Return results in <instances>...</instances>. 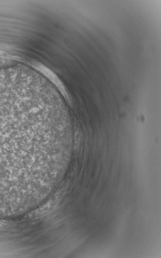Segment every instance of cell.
Listing matches in <instances>:
<instances>
[{"label": "cell", "instance_id": "cell-1", "mask_svg": "<svg viewBox=\"0 0 161 258\" xmlns=\"http://www.w3.org/2000/svg\"><path fill=\"white\" fill-rule=\"evenodd\" d=\"M30 94L0 78V196L20 189L41 170L47 125L37 106L31 108Z\"/></svg>", "mask_w": 161, "mask_h": 258}]
</instances>
